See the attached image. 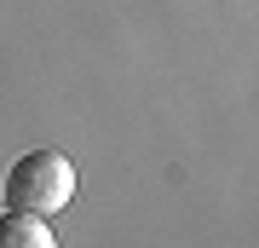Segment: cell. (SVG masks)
I'll use <instances>...</instances> for the list:
<instances>
[{"label": "cell", "mask_w": 259, "mask_h": 248, "mask_svg": "<svg viewBox=\"0 0 259 248\" xmlns=\"http://www.w3.org/2000/svg\"><path fill=\"white\" fill-rule=\"evenodd\" d=\"M0 248H58L52 237V225L47 220H35V214H0Z\"/></svg>", "instance_id": "7a4b0ae2"}, {"label": "cell", "mask_w": 259, "mask_h": 248, "mask_svg": "<svg viewBox=\"0 0 259 248\" xmlns=\"http://www.w3.org/2000/svg\"><path fill=\"white\" fill-rule=\"evenodd\" d=\"M75 202V162L58 156V150H29V156L12 162L6 173V208L12 214H35V220H47V214L69 208Z\"/></svg>", "instance_id": "6da1fadb"}]
</instances>
